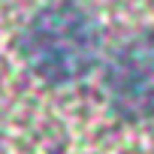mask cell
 <instances>
[{
    "label": "cell",
    "mask_w": 154,
    "mask_h": 154,
    "mask_svg": "<svg viewBox=\"0 0 154 154\" xmlns=\"http://www.w3.org/2000/svg\"><path fill=\"white\" fill-rule=\"evenodd\" d=\"M109 100L127 118L154 115V39L127 42L109 63Z\"/></svg>",
    "instance_id": "2"
},
{
    "label": "cell",
    "mask_w": 154,
    "mask_h": 154,
    "mask_svg": "<svg viewBox=\"0 0 154 154\" xmlns=\"http://www.w3.org/2000/svg\"><path fill=\"white\" fill-rule=\"evenodd\" d=\"M27 63L48 82H72L85 75L100 54L97 24L72 3L42 9L21 39Z\"/></svg>",
    "instance_id": "1"
}]
</instances>
